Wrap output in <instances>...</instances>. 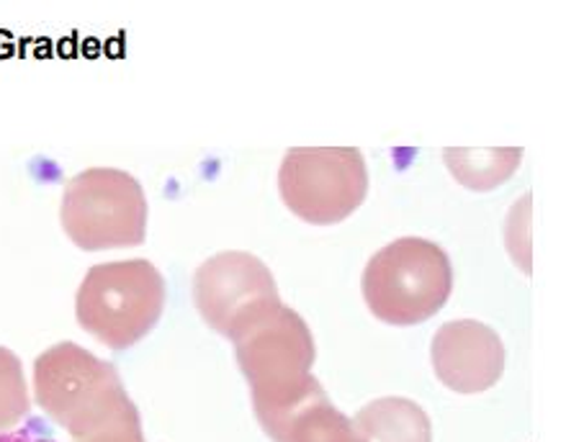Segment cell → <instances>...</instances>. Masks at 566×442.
<instances>
[{"label": "cell", "mask_w": 566, "mask_h": 442, "mask_svg": "<svg viewBox=\"0 0 566 442\" xmlns=\"http://www.w3.org/2000/svg\"><path fill=\"white\" fill-rule=\"evenodd\" d=\"M255 417L273 442H364L317 378L281 404L255 409Z\"/></svg>", "instance_id": "9"}, {"label": "cell", "mask_w": 566, "mask_h": 442, "mask_svg": "<svg viewBox=\"0 0 566 442\" xmlns=\"http://www.w3.org/2000/svg\"><path fill=\"white\" fill-rule=\"evenodd\" d=\"M165 298V278L149 260L93 265L77 288L75 317L98 343L127 350L155 329Z\"/></svg>", "instance_id": "3"}, {"label": "cell", "mask_w": 566, "mask_h": 442, "mask_svg": "<svg viewBox=\"0 0 566 442\" xmlns=\"http://www.w3.org/2000/svg\"><path fill=\"white\" fill-rule=\"evenodd\" d=\"M443 160L461 186L471 188V191H492V188L510 180V176L517 170V165L523 160V147H446Z\"/></svg>", "instance_id": "11"}, {"label": "cell", "mask_w": 566, "mask_h": 442, "mask_svg": "<svg viewBox=\"0 0 566 442\" xmlns=\"http://www.w3.org/2000/svg\"><path fill=\"white\" fill-rule=\"evenodd\" d=\"M438 381L455 393H482L505 373V345L476 319L446 322L430 347Z\"/></svg>", "instance_id": "8"}, {"label": "cell", "mask_w": 566, "mask_h": 442, "mask_svg": "<svg viewBox=\"0 0 566 442\" xmlns=\"http://www.w3.org/2000/svg\"><path fill=\"white\" fill-rule=\"evenodd\" d=\"M29 409L31 399L19 355L8 350V347H0V432L27 420Z\"/></svg>", "instance_id": "12"}, {"label": "cell", "mask_w": 566, "mask_h": 442, "mask_svg": "<svg viewBox=\"0 0 566 442\" xmlns=\"http://www.w3.org/2000/svg\"><path fill=\"white\" fill-rule=\"evenodd\" d=\"M0 442H57L50 435H39L34 424L29 430H15V432H0Z\"/></svg>", "instance_id": "14"}, {"label": "cell", "mask_w": 566, "mask_h": 442, "mask_svg": "<svg viewBox=\"0 0 566 442\" xmlns=\"http://www.w3.org/2000/svg\"><path fill=\"white\" fill-rule=\"evenodd\" d=\"M60 221L85 252L137 248L147 236L145 188L124 170H83L67 180Z\"/></svg>", "instance_id": "4"}, {"label": "cell", "mask_w": 566, "mask_h": 442, "mask_svg": "<svg viewBox=\"0 0 566 442\" xmlns=\"http://www.w3.org/2000/svg\"><path fill=\"white\" fill-rule=\"evenodd\" d=\"M279 191L291 214L340 224L366 201L368 170L358 147H294L283 157Z\"/></svg>", "instance_id": "5"}, {"label": "cell", "mask_w": 566, "mask_h": 442, "mask_svg": "<svg viewBox=\"0 0 566 442\" xmlns=\"http://www.w3.org/2000/svg\"><path fill=\"white\" fill-rule=\"evenodd\" d=\"M34 397L73 440L135 404L119 370L75 343L54 345L34 360Z\"/></svg>", "instance_id": "1"}, {"label": "cell", "mask_w": 566, "mask_h": 442, "mask_svg": "<svg viewBox=\"0 0 566 442\" xmlns=\"http://www.w3.org/2000/svg\"><path fill=\"white\" fill-rule=\"evenodd\" d=\"M73 442H145V432H142V417L139 409L132 404L116 414L114 420L101 424V428L91 430L88 435L77 438Z\"/></svg>", "instance_id": "13"}, {"label": "cell", "mask_w": 566, "mask_h": 442, "mask_svg": "<svg viewBox=\"0 0 566 442\" xmlns=\"http://www.w3.org/2000/svg\"><path fill=\"white\" fill-rule=\"evenodd\" d=\"M234 355L250 383L253 409H261L281 404L312 381L317 350L306 322L281 304L234 339Z\"/></svg>", "instance_id": "6"}, {"label": "cell", "mask_w": 566, "mask_h": 442, "mask_svg": "<svg viewBox=\"0 0 566 442\" xmlns=\"http://www.w3.org/2000/svg\"><path fill=\"white\" fill-rule=\"evenodd\" d=\"M453 291V265L443 248L422 236H402L368 260L364 298L384 325H422L443 309Z\"/></svg>", "instance_id": "2"}, {"label": "cell", "mask_w": 566, "mask_h": 442, "mask_svg": "<svg viewBox=\"0 0 566 442\" xmlns=\"http://www.w3.org/2000/svg\"><path fill=\"white\" fill-rule=\"evenodd\" d=\"M193 304L201 319L227 339H238L281 306L279 286L261 257L219 252L193 275Z\"/></svg>", "instance_id": "7"}, {"label": "cell", "mask_w": 566, "mask_h": 442, "mask_svg": "<svg viewBox=\"0 0 566 442\" xmlns=\"http://www.w3.org/2000/svg\"><path fill=\"white\" fill-rule=\"evenodd\" d=\"M353 428L364 442H432L428 412L405 397H384L358 409Z\"/></svg>", "instance_id": "10"}]
</instances>
